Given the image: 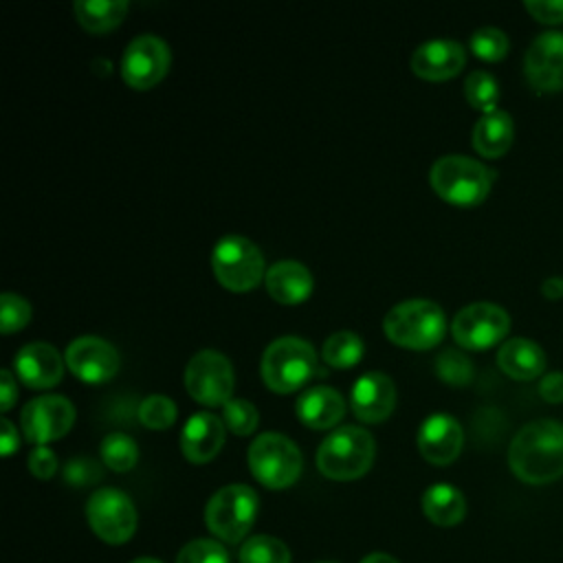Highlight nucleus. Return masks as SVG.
<instances>
[{
  "label": "nucleus",
  "mask_w": 563,
  "mask_h": 563,
  "mask_svg": "<svg viewBox=\"0 0 563 563\" xmlns=\"http://www.w3.org/2000/svg\"><path fill=\"white\" fill-rule=\"evenodd\" d=\"M510 471L526 484H548L563 475V424L541 418L523 424L508 446Z\"/></svg>",
  "instance_id": "f257e3e1"
},
{
  "label": "nucleus",
  "mask_w": 563,
  "mask_h": 563,
  "mask_svg": "<svg viewBox=\"0 0 563 563\" xmlns=\"http://www.w3.org/2000/svg\"><path fill=\"white\" fill-rule=\"evenodd\" d=\"M493 178V169L464 154L440 156L429 172V183L433 191L442 200L460 207L479 205L488 196Z\"/></svg>",
  "instance_id": "f03ea898"
},
{
  "label": "nucleus",
  "mask_w": 563,
  "mask_h": 563,
  "mask_svg": "<svg viewBox=\"0 0 563 563\" xmlns=\"http://www.w3.org/2000/svg\"><path fill=\"white\" fill-rule=\"evenodd\" d=\"M376 444L363 427L345 424L334 429L317 449V466L321 475L336 482H350L365 475L374 462Z\"/></svg>",
  "instance_id": "7ed1b4c3"
},
{
  "label": "nucleus",
  "mask_w": 563,
  "mask_h": 563,
  "mask_svg": "<svg viewBox=\"0 0 563 563\" xmlns=\"http://www.w3.org/2000/svg\"><path fill=\"white\" fill-rule=\"evenodd\" d=\"M444 330V310L431 299L400 301L383 319L385 336L409 350H429L438 345Z\"/></svg>",
  "instance_id": "20e7f679"
},
{
  "label": "nucleus",
  "mask_w": 563,
  "mask_h": 563,
  "mask_svg": "<svg viewBox=\"0 0 563 563\" xmlns=\"http://www.w3.org/2000/svg\"><path fill=\"white\" fill-rule=\"evenodd\" d=\"M262 380L277 394H290L306 385L317 372L312 345L299 336H279L262 354Z\"/></svg>",
  "instance_id": "39448f33"
},
{
  "label": "nucleus",
  "mask_w": 563,
  "mask_h": 563,
  "mask_svg": "<svg viewBox=\"0 0 563 563\" xmlns=\"http://www.w3.org/2000/svg\"><path fill=\"white\" fill-rule=\"evenodd\" d=\"M260 499L257 493L246 484H229L216 490L205 508L207 528L227 543H240L255 517H257Z\"/></svg>",
  "instance_id": "423d86ee"
},
{
  "label": "nucleus",
  "mask_w": 563,
  "mask_h": 563,
  "mask_svg": "<svg viewBox=\"0 0 563 563\" xmlns=\"http://www.w3.org/2000/svg\"><path fill=\"white\" fill-rule=\"evenodd\" d=\"M249 468L266 488H288L301 475V451L282 433H260L249 446Z\"/></svg>",
  "instance_id": "0eeeda50"
},
{
  "label": "nucleus",
  "mask_w": 563,
  "mask_h": 563,
  "mask_svg": "<svg viewBox=\"0 0 563 563\" xmlns=\"http://www.w3.org/2000/svg\"><path fill=\"white\" fill-rule=\"evenodd\" d=\"M264 253L244 235H224L211 251V268L216 279L233 290L244 292L255 288L266 277Z\"/></svg>",
  "instance_id": "6e6552de"
},
{
  "label": "nucleus",
  "mask_w": 563,
  "mask_h": 563,
  "mask_svg": "<svg viewBox=\"0 0 563 563\" xmlns=\"http://www.w3.org/2000/svg\"><path fill=\"white\" fill-rule=\"evenodd\" d=\"M86 519L92 532L110 543V545H121L132 539L136 532V508L132 499L119 490V488H99L90 495L86 504Z\"/></svg>",
  "instance_id": "1a4fd4ad"
},
{
  "label": "nucleus",
  "mask_w": 563,
  "mask_h": 563,
  "mask_svg": "<svg viewBox=\"0 0 563 563\" xmlns=\"http://www.w3.org/2000/svg\"><path fill=\"white\" fill-rule=\"evenodd\" d=\"M185 387L200 405L216 407L229 402L233 391L231 361L218 350L196 352L185 367Z\"/></svg>",
  "instance_id": "9d476101"
},
{
  "label": "nucleus",
  "mask_w": 563,
  "mask_h": 563,
  "mask_svg": "<svg viewBox=\"0 0 563 563\" xmlns=\"http://www.w3.org/2000/svg\"><path fill=\"white\" fill-rule=\"evenodd\" d=\"M510 330L508 312L490 301L464 306L451 321V334L464 350H486L499 343Z\"/></svg>",
  "instance_id": "9b49d317"
},
{
  "label": "nucleus",
  "mask_w": 563,
  "mask_h": 563,
  "mask_svg": "<svg viewBox=\"0 0 563 563\" xmlns=\"http://www.w3.org/2000/svg\"><path fill=\"white\" fill-rule=\"evenodd\" d=\"M75 422V407L59 394H44L29 400L22 409L20 424L29 442L46 446L70 431Z\"/></svg>",
  "instance_id": "f8f14e48"
},
{
  "label": "nucleus",
  "mask_w": 563,
  "mask_h": 563,
  "mask_svg": "<svg viewBox=\"0 0 563 563\" xmlns=\"http://www.w3.org/2000/svg\"><path fill=\"white\" fill-rule=\"evenodd\" d=\"M172 62L169 46L152 33L134 37L121 57V77L134 90H147L158 84Z\"/></svg>",
  "instance_id": "ddd939ff"
},
{
  "label": "nucleus",
  "mask_w": 563,
  "mask_h": 563,
  "mask_svg": "<svg viewBox=\"0 0 563 563\" xmlns=\"http://www.w3.org/2000/svg\"><path fill=\"white\" fill-rule=\"evenodd\" d=\"M66 367L84 383H106L119 369L117 347L101 336H77L64 352Z\"/></svg>",
  "instance_id": "4468645a"
},
{
  "label": "nucleus",
  "mask_w": 563,
  "mask_h": 563,
  "mask_svg": "<svg viewBox=\"0 0 563 563\" xmlns=\"http://www.w3.org/2000/svg\"><path fill=\"white\" fill-rule=\"evenodd\" d=\"M523 70L532 88L541 92L563 90V31H545L526 51Z\"/></svg>",
  "instance_id": "2eb2a0df"
},
{
  "label": "nucleus",
  "mask_w": 563,
  "mask_h": 563,
  "mask_svg": "<svg viewBox=\"0 0 563 563\" xmlns=\"http://www.w3.org/2000/svg\"><path fill=\"white\" fill-rule=\"evenodd\" d=\"M416 440H418V451L427 462L435 466H446L460 455L464 444V433L460 422L453 416L433 413L420 424Z\"/></svg>",
  "instance_id": "dca6fc26"
},
{
  "label": "nucleus",
  "mask_w": 563,
  "mask_h": 563,
  "mask_svg": "<svg viewBox=\"0 0 563 563\" xmlns=\"http://www.w3.org/2000/svg\"><path fill=\"white\" fill-rule=\"evenodd\" d=\"M350 405L358 420L369 424L383 422L396 405L394 380L383 372H367L358 376L350 394Z\"/></svg>",
  "instance_id": "f3484780"
},
{
  "label": "nucleus",
  "mask_w": 563,
  "mask_h": 563,
  "mask_svg": "<svg viewBox=\"0 0 563 563\" xmlns=\"http://www.w3.org/2000/svg\"><path fill=\"white\" fill-rule=\"evenodd\" d=\"M66 361L59 352L42 341L26 343L13 358V367L20 380L31 389H48L55 387L64 376Z\"/></svg>",
  "instance_id": "a211bd4d"
},
{
  "label": "nucleus",
  "mask_w": 563,
  "mask_h": 563,
  "mask_svg": "<svg viewBox=\"0 0 563 563\" xmlns=\"http://www.w3.org/2000/svg\"><path fill=\"white\" fill-rule=\"evenodd\" d=\"M466 64V51L453 40H429L411 55V70L429 81L455 77Z\"/></svg>",
  "instance_id": "6ab92c4d"
},
{
  "label": "nucleus",
  "mask_w": 563,
  "mask_h": 563,
  "mask_svg": "<svg viewBox=\"0 0 563 563\" xmlns=\"http://www.w3.org/2000/svg\"><path fill=\"white\" fill-rule=\"evenodd\" d=\"M224 431L227 424L209 411H198L189 416L180 433L183 455L194 464L211 462L224 444Z\"/></svg>",
  "instance_id": "aec40b11"
},
{
  "label": "nucleus",
  "mask_w": 563,
  "mask_h": 563,
  "mask_svg": "<svg viewBox=\"0 0 563 563\" xmlns=\"http://www.w3.org/2000/svg\"><path fill=\"white\" fill-rule=\"evenodd\" d=\"M264 286L275 301L292 306V303H301L310 297V292L314 288V279L301 262L282 260V262H275L268 266Z\"/></svg>",
  "instance_id": "412c9836"
},
{
  "label": "nucleus",
  "mask_w": 563,
  "mask_h": 563,
  "mask_svg": "<svg viewBox=\"0 0 563 563\" xmlns=\"http://www.w3.org/2000/svg\"><path fill=\"white\" fill-rule=\"evenodd\" d=\"M345 413L343 396L325 385L308 387L297 400V416L310 429H330Z\"/></svg>",
  "instance_id": "4be33fe9"
},
{
  "label": "nucleus",
  "mask_w": 563,
  "mask_h": 563,
  "mask_svg": "<svg viewBox=\"0 0 563 563\" xmlns=\"http://www.w3.org/2000/svg\"><path fill=\"white\" fill-rule=\"evenodd\" d=\"M497 365L515 380H532L545 369V354L534 341L515 336L499 347Z\"/></svg>",
  "instance_id": "5701e85b"
},
{
  "label": "nucleus",
  "mask_w": 563,
  "mask_h": 563,
  "mask_svg": "<svg viewBox=\"0 0 563 563\" xmlns=\"http://www.w3.org/2000/svg\"><path fill=\"white\" fill-rule=\"evenodd\" d=\"M512 136L515 125L510 114L497 108L477 119L473 128V147L486 158H497L508 152V147L512 145Z\"/></svg>",
  "instance_id": "b1692460"
},
{
  "label": "nucleus",
  "mask_w": 563,
  "mask_h": 563,
  "mask_svg": "<svg viewBox=\"0 0 563 563\" xmlns=\"http://www.w3.org/2000/svg\"><path fill=\"white\" fill-rule=\"evenodd\" d=\"M422 512L435 526H455L466 515V499L462 490L451 484H433L422 495Z\"/></svg>",
  "instance_id": "393cba45"
},
{
  "label": "nucleus",
  "mask_w": 563,
  "mask_h": 563,
  "mask_svg": "<svg viewBox=\"0 0 563 563\" xmlns=\"http://www.w3.org/2000/svg\"><path fill=\"white\" fill-rule=\"evenodd\" d=\"M128 13L125 0H77L75 15L79 24L90 33L112 31L123 22Z\"/></svg>",
  "instance_id": "a878e982"
},
{
  "label": "nucleus",
  "mask_w": 563,
  "mask_h": 563,
  "mask_svg": "<svg viewBox=\"0 0 563 563\" xmlns=\"http://www.w3.org/2000/svg\"><path fill=\"white\" fill-rule=\"evenodd\" d=\"M321 356L330 367L347 369L361 361L363 341L356 332H350V330L334 332L325 339V343L321 347Z\"/></svg>",
  "instance_id": "bb28decb"
},
{
  "label": "nucleus",
  "mask_w": 563,
  "mask_h": 563,
  "mask_svg": "<svg viewBox=\"0 0 563 563\" xmlns=\"http://www.w3.org/2000/svg\"><path fill=\"white\" fill-rule=\"evenodd\" d=\"M99 455L108 468H112L117 473H125V471L134 468V464L139 460V446L125 433H110L101 440Z\"/></svg>",
  "instance_id": "cd10ccee"
},
{
  "label": "nucleus",
  "mask_w": 563,
  "mask_h": 563,
  "mask_svg": "<svg viewBox=\"0 0 563 563\" xmlns=\"http://www.w3.org/2000/svg\"><path fill=\"white\" fill-rule=\"evenodd\" d=\"M240 563H290V550L271 534H255L242 543Z\"/></svg>",
  "instance_id": "c85d7f7f"
},
{
  "label": "nucleus",
  "mask_w": 563,
  "mask_h": 563,
  "mask_svg": "<svg viewBox=\"0 0 563 563\" xmlns=\"http://www.w3.org/2000/svg\"><path fill=\"white\" fill-rule=\"evenodd\" d=\"M464 95L466 101L475 108L486 112L497 110V101H499V84L497 79L486 73V70H473L466 81H464Z\"/></svg>",
  "instance_id": "c756f323"
},
{
  "label": "nucleus",
  "mask_w": 563,
  "mask_h": 563,
  "mask_svg": "<svg viewBox=\"0 0 563 563\" xmlns=\"http://www.w3.org/2000/svg\"><path fill=\"white\" fill-rule=\"evenodd\" d=\"M435 374L453 387H464L473 380V363L464 352L449 347L435 356Z\"/></svg>",
  "instance_id": "7c9ffc66"
},
{
  "label": "nucleus",
  "mask_w": 563,
  "mask_h": 563,
  "mask_svg": "<svg viewBox=\"0 0 563 563\" xmlns=\"http://www.w3.org/2000/svg\"><path fill=\"white\" fill-rule=\"evenodd\" d=\"M176 416L174 400L163 394H152L139 405V418L147 429H167L176 422Z\"/></svg>",
  "instance_id": "2f4dec72"
},
{
  "label": "nucleus",
  "mask_w": 563,
  "mask_h": 563,
  "mask_svg": "<svg viewBox=\"0 0 563 563\" xmlns=\"http://www.w3.org/2000/svg\"><path fill=\"white\" fill-rule=\"evenodd\" d=\"M260 413L251 400L244 398H231L222 405V422L229 431L235 435H251L257 427Z\"/></svg>",
  "instance_id": "473e14b6"
},
{
  "label": "nucleus",
  "mask_w": 563,
  "mask_h": 563,
  "mask_svg": "<svg viewBox=\"0 0 563 563\" xmlns=\"http://www.w3.org/2000/svg\"><path fill=\"white\" fill-rule=\"evenodd\" d=\"M471 51L484 59V62H497V59H504L506 53H508V37L501 29H495V26H482L477 29L473 35H471V42H468Z\"/></svg>",
  "instance_id": "72a5a7b5"
},
{
  "label": "nucleus",
  "mask_w": 563,
  "mask_h": 563,
  "mask_svg": "<svg viewBox=\"0 0 563 563\" xmlns=\"http://www.w3.org/2000/svg\"><path fill=\"white\" fill-rule=\"evenodd\" d=\"M31 319V306L24 297L15 292H2L0 297V330L2 334H11L22 330Z\"/></svg>",
  "instance_id": "f704fd0d"
},
{
  "label": "nucleus",
  "mask_w": 563,
  "mask_h": 563,
  "mask_svg": "<svg viewBox=\"0 0 563 563\" xmlns=\"http://www.w3.org/2000/svg\"><path fill=\"white\" fill-rule=\"evenodd\" d=\"M176 563H229V554L213 539H194L180 548Z\"/></svg>",
  "instance_id": "c9c22d12"
},
{
  "label": "nucleus",
  "mask_w": 563,
  "mask_h": 563,
  "mask_svg": "<svg viewBox=\"0 0 563 563\" xmlns=\"http://www.w3.org/2000/svg\"><path fill=\"white\" fill-rule=\"evenodd\" d=\"M64 482L70 484V486H90V484H97L101 479V464L95 462L92 457H86V455H77L73 460H68L64 464Z\"/></svg>",
  "instance_id": "e433bc0d"
},
{
  "label": "nucleus",
  "mask_w": 563,
  "mask_h": 563,
  "mask_svg": "<svg viewBox=\"0 0 563 563\" xmlns=\"http://www.w3.org/2000/svg\"><path fill=\"white\" fill-rule=\"evenodd\" d=\"M29 471L37 479H48L57 471V455L48 446H35L29 453Z\"/></svg>",
  "instance_id": "4c0bfd02"
},
{
  "label": "nucleus",
  "mask_w": 563,
  "mask_h": 563,
  "mask_svg": "<svg viewBox=\"0 0 563 563\" xmlns=\"http://www.w3.org/2000/svg\"><path fill=\"white\" fill-rule=\"evenodd\" d=\"M526 9L539 22H545V24L563 22V0H528Z\"/></svg>",
  "instance_id": "58836bf2"
},
{
  "label": "nucleus",
  "mask_w": 563,
  "mask_h": 563,
  "mask_svg": "<svg viewBox=\"0 0 563 563\" xmlns=\"http://www.w3.org/2000/svg\"><path fill=\"white\" fill-rule=\"evenodd\" d=\"M539 394L548 402H561L563 400V372H550L539 383Z\"/></svg>",
  "instance_id": "ea45409f"
},
{
  "label": "nucleus",
  "mask_w": 563,
  "mask_h": 563,
  "mask_svg": "<svg viewBox=\"0 0 563 563\" xmlns=\"http://www.w3.org/2000/svg\"><path fill=\"white\" fill-rule=\"evenodd\" d=\"M0 389H2V405H0V409L9 411L13 407V402H15V398H18V385H15V380H13L9 369L0 372Z\"/></svg>",
  "instance_id": "a19ab883"
},
{
  "label": "nucleus",
  "mask_w": 563,
  "mask_h": 563,
  "mask_svg": "<svg viewBox=\"0 0 563 563\" xmlns=\"http://www.w3.org/2000/svg\"><path fill=\"white\" fill-rule=\"evenodd\" d=\"M0 427H2V438H0V449H2V455H11L15 449H18V429L11 424V420L2 418L0 420Z\"/></svg>",
  "instance_id": "79ce46f5"
},
{
  "label": "nucleus",
  "mask_w": 563,
  "mask_h": 563,
  "mask_svg": "<svg viewBox=\"0 0 563 563\" xmlns=\"http://www.w3.org/2000/svg\"><path fill=\"white\" fill-rule=\"evenodd\" d=\"M541 292L545 299H561L563 297V279L561 277H548L541 286Z\"/></svg>",
  "instance_id": "37998d69"
},
{
  "label": "nucleus",
  "mask_w": 563,
  "mask_h": 563,
  "mask_svg": "<svg viewBox=\"0 0 563 563\" xmlns=\"http://www.w3.org/2000/svg\"><path fill=\"white\" fill-rule=\"evenodd\" d=\"M361 563H398L391 554H385V552H372L367 554Z\"/></svg>",
  "instance_id": "c03bdc74"
},
{
  "label": "nucleus",
  "mask_w": 563,
  "mask_h": 563,
  "mask_svg": "<svg viewBox=\"0 0 563 563\" xmlns=\"http://www.w3.org/2000/svg\"><path fill=\"white\" fill-rule=\"evenodd\" d=\"M132 563H161V561H156V559H152V556H141V559H134Z\"/></svg>",
  "instance_id": "a18cd8bd"
},
{
  "label": "nucleus",
  "mask_w": 563,
  "mask_h": 563,
  "mask_svg": "<svg viewBox=\"0 0 563 563\" xmlns=\"http://www.w3.org/2000/svg\"><path fill=\"white\" fill-rule=\"evenodd\" d=\"M321 563H332V561H321Z\"/></svg>",
  "instance_id": "49530a36"
}]
</instances>
